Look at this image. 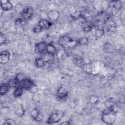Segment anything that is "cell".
Returning <instances> with one entry per match:
<instances>
[{"instance_id": "6da1fadb", "label": "cell", "mask_w": 125, "mask_h": 125, "mask_svg": "<svg viewBox=\"0 0 125 125\" xmlns=\"http://www.w3.org/2000/svg\"><path fill=\"white\" fill-rule=\"evenodd\" d=\"M58 44L64 49H73L78 45L77 40H74L68 35H63L60 37Z\"/></svg>"}, {"instance_id": "7a4b0ae2", "label": "cell", "mask_w": 125, "mask_h": 125, "mask_svg": "<svg viewBox=\"0 0 125 125\" xmlns=\"http://www.w3.org/2000/svg\"><path fill=\"white\" fill-rule=\"evenodd\" d=\"M116 112L114 110H111L108 109H105L102 113L101 120L106 125L113 124L116 118Z\"/></svg>"}, {"instance_id": "3957f363", "label": "cell", "mask_w": 125, "mask_h": 125, "mask_svg": "<svg viewBox=\"0 0 125 125\" xmlns=\"http://www.w3.org/2000/svg\"><path fill=\"white\" fill-rule=\"evenodd\" d=\"M65 112L62 110H56L51 112L46 121L48 124H53L59 122L64 117Z\"/></svg>"}, {"instance_id": "277c9868", "label": "cell", "mask_w": 125, "mask_h": 125, "mask_svg": "<svg viewBox=\"0 0 125 125\" xmlns=\"http://www.w3.org/2000/svg\"><path fill=\"white\" fill-rule=\"evenodd\" d=\"M21 18L25 20H28L32 18L34 15V9L30 6H24L23 10L20 14Z\"/></svg>"}, {"instance_id": "5b68a950", "label": "cell", "mask_w": 125, "mask_h": 125, "mask_svg": "<svg viewBox=\"0 0 125 125\" xmlns=\"http://www.w3.org/2000/svg\"><path fill=\"white\" fill-rule=\"evenodd\" d=\"M34 84H35V83L31 79L26 77L18 83V86H20L23 89L29 91Z\"/></svg>"}, {"instance_id": "8992f818", "label": "cell", "mask_w": 125, "mask_h": 125, "mask_svg": "<svg viewBox=\"0 0 125 125\" xmlns=\"http://www.w3.org/2000/svg\"><path fill=\"white\" fill-rule=\"evenodd\" d=\"M68 96L67 89L63 86H60L57 90L56 96L60 100H65Z\"/></svg>"}, {"instance_id": "52a82bcc", "label": "cell", "mask_w": 125, "mask_h": 125, "mask_svg": "<svg viewBox=\"0 0 125 125\" xmlns=\"http://www.w3.org/2000/svg\"><path fill=\"white\" fill-rule=\"evenodd\" d=\"M47 43L44 42H40L34 45V51L37 54H42L46 51Z\"/></svg>"}, {"instance_id": "ba28073f", "label": "cell", "mask_w": 125, "mask_h": 125, "mask_svg": "<svg viewBox=\"0 0 125 125\" xmlns=\"http://www.w3.org/2000/svg\"><path fill=\"white\" fill-rule=\"evenodd\" d=\"M10 58V53L7 50L2 51L0 53V63L1 64H6Z\"/></svg>"}, {"instance_id": "9c48e42d", "label": "cell", "mask_w": 125, "mask_h": 125, "mask_svg": "<svg viewBox=\"0 0 125 125\" xmlns=\"http://www.w3.org/2000/svg\"><path fill=\"white\" fill-rule=\"evenodd\" d=\"M72 61L74 64L77 66L81 68H83L86 65L84 59L80 56H74L73 57Z\"/></svg>"}, {"instance_id": "30bf717a", "label": "cell", "mask_w": 125, "mask_h": 125, "mask_svg": "<svg viewBox=\"0 0 125 125\" xmlns=\"http://www.w3.org/2000/svg\"><path fill=\"white\" fill-rule=\"evenodd\" d=\"M38 24L43 29H48L50 28L52 25V22L45 19H40L38 23Z\"/></svg>"}, {"instance_id": "8fae6325", "label": "cell", "mask_w": 125, "mask_h": 125, "mask_svg": "<svg viewBox=\"0 0 125 125\" xmlns=\"http://www.w3.org/2000/svg\"><path fill=\"white\" fill-rule=\"evenodd\" d=\"M13 5L8 0H0V8L4 11H8L12 10L13 8Z\"/></svg>"}, {"instance_id": "7c38bea8", "label": "cell", "mask_w": 125, "mask_h": 125, "mask_svg": "<svg viewBox=\"0 0 125 125\" xmlns=\"http://www.w3.org/2000/svg\"><path fill=\"white\" fill-rule=\"evenodd\" d=\"M82 11L77 8H72L69 11L70 16L75 20H78L82 16Z\"/></svg>"}, {"instance_id": "4fadbf2b", "label": "cell", "mask_w": 125, "mask_h": 125, "mask_svg": "<svg viewBox=\"0 0 125 125\" xmlns=\"http://www.w3.org/2000/svg\"><path fill=\"white\" fill-rule=\"evenodd\" d=\"M105 24L106 26V30L109 32H115L117 30V25L114 21L110 19L107 21Z\"/></svg>"}, {"instance_id": "5bb4252c", "label": "cell", "mask_w": 125, "mask_h": 125, "mask_svg": "<svg viewBox=\"0 0 125 125\" xmlns=\"http://www.w3.org/2000/svg\"><path fill=\"white\" fill-rule=\"evenodd\" d=\"M25 113V109L22 104H19L15 110V114L19 118L23 117Z\"/></svg>"}, {"instance_id": "9a60e30c", "label": "cell", "mask_w": 125, "mask_h": 125, "mask_svg": "<svg viewBox=\"0 0 125 125\" xmlns=\"http://www.w3.org/2000/svg\"><path fill=\"white\" fill-rule=\"evenodd\" d=\"M47 16L48 19L51 21H57L60 17L59 12L56 10H51L47 13Z\"/></svg>"}, {"instance_id": "2e32d148", "label": "cell", "mask_w": 125, "mask_h": 125, "mask_svg": "<svg viewBox=\"0 0 125 125\" xmlns=\"http://www.w3.org/2000/svg\"><path fill=\"white\" fill-rule=\"evenodd\" d=\"M42 58L46 64H49L54 62L56 58V55L45 52L42 56Z\"/></svg>"}, {"instance_id": "e0dca14e", "label": "cell", "mask_w": 125, "mask_h": 125, "mask_svg": "<svg viewBox=\"0 0 125 125\" xmlns=\"http://www.w3.org/2000/svg\"><path fill=\"white\" fill-rule=\"evenodd\" d=\"M45 52L56 55L57 52V50L55 45L52 43L50 42V43H47V46H46Z\"/></svg>"}, {"instance_id": "ac0fdd59", "label": "cell", "mask_w": 125, "mask_h": 125, "mask_svg": "<svg viewBox=\"0 0 125 125\" xmlns=\"http://www.w3.org/2000/svg\"><path fill=\"white\" fill-rule=\"evenodd\" d=\"M109 3L110 7L117 10L121 9L122 7V2L121 0H111L109 1Z\"/></svg>"}, {"instance_id": "d6986e66", "label": "cell", "mask_w": 125, "mask_h": 125, "mask_svg": "<svg viewBox=\"0 0 125 125\" xmlns=\"http://www.w3.org/2000/svg\"><path fill=\"white\" fill-rule=\"evenodd\" d=\"M46 63L42 57H37L35 60V65L37 68H42L44 67Z\"/></svg>"}, {"instance_id": "ffe728a7", "label": "cell", "mask_w": 125, "mask_h": 125, "mask_svg": "<svg viewBox=\"0 0 125 125\" xmlns=\"http://www.w3.org/2000/svg\"><path fill=\"white\" fill-rule=\"evenodd\" d=\"M104 105L106 109L115 111V104L111 99H108L107 100H106L104 103Z\"/></svg>"}, {"instance_id": "44dd1931", "label": "cell", "mask_w": 125, "mask_h": 125, "mask_svg": "<svg viewBox=\"0 0 125 125\" xmlns=\"http://www.w3.org/2000/svg\"><path fill=\"white\" fill-rule=\"evenodd\" d=\"M10 87L7 83H2L0 86V94L1 96L5 95L9 91Z\"/></svg>"}, {"instance_id": "7402d4cb", "label": "cell", "mask_w": 125, "mask_h": 125, "mask_svg": "<svg viewBox=\"0 0 125 125\" xmlns=\"http://www.w3.org/2000/svg\"><path fill=\"white\" fill-rule=\"evenodd\" d=\"M77 41L78 45L84 46L88 44L89 42V39L87 37H82L77 39Z\"/></svg>"}, {"instance_id": "603a6c76", "label": "cell", "mask_w": 125, "mask_h": 125, "mask_svg": "<svg viewBox=\"0 0 125 125\" xmlns=\"http://www.w3.org/2000/svg\"><path fill=\"white\" fill-rule=\"evenodd\" d=\"M94 28V25L92 23L85 22L82 25V30L85 32H91Z\"/></svg>"}, {"instance_id": "cb8c5ba5", "label": "cell", "mask_w": 125, "mask_h": 125, "mask_svg": "<svg viewBox=\"0 0 125 125\" xmlns=\"http://www.w3.org/2000/svg\"><path fill=\"white\" fill-rule=\"evenodd\" d=\"M23 89L20 86H17L16 87L13 92V96L16 98L21 97L23 92Z\"/></svg>"}, {"instance_id": "d4e9b609", "label": "cell", "mask_w": 125, "mask_h": 125, "mask_svg": "<svg viewBox=\"0 0 125 125\" xmlns=\"http://www.w3.org/2000/svg\"><path fill=\"white\" fill-rule=\"evenodd\" d=\"M105 33V31L103 28H98L95 30V36L96 39L101 38Z\"/></svg>"}, {"instance_id": "484cf974", "label": "cell", "mask_w": 125, "mask_h": 125, "mask_svg": "<svg viewBox=\"0 0 125 125\" xmlns=\"http://www.w3.org/2000/svg\"><path fill=\"white\" fill-rule=\"evenodd\" d=\"M56 55L59 60H62L67 56V54L65 50L61 49L59 51H57Z\"/></svg>"}, {"instance_id": "4316f807", "label": "cell", "mask_w": 125, "mask_h": 125, "mask_svg": "<svg viewBox=\"0 0 125 125\" xmlns=\"http://www.w3.org/2000/svg\"><path fill=\"white\" fill-rule=\"evenodd\" d=\"M7 83L8 84L10 88H15L18 86V83L15 78H13V79H10V80H8Z\"/></svg>"}, {"instance_id": "83f0119b", "label": "cell", "mask_w": 125, "mask_h": 125, "mask_svg": "<svg viewBox=\"0 0 125 125\" xmlns=\"http://www.w3.org/2000/svg\"><path fill=\"white\" fill-rule=\"evenodd\" d=\"M99 101V97L95 95H91L89 97V102L92 104H97Z\"/></svg>"}, {"instance_id": "f1b7e54d", "label": "cell", "mask_w": 125, "mask_h": 125, "mask_svg": "<svg viewBox=\"0 0 125 125\" xmlns=\"http://www.w3.org/2000/svg\"><path fill=\"white\" fill-rule=\"evenodd\" d=\"M41 112L40 111L39 109L37 108H34L30 111V116L31 118L34 120V119L38 116V115Z\"/></svg>"}, {"instance_id": "f546056e", "label": "cell", "mask_w": 125, "mask_h": 125, "mask_svg": "<svg viewBox=\"0 0 125 125\" xmlns=\"http://www.w3.org/2000/svg\"><path fill=\"white\" fill-rule=\"evenodd\" d=\"M26 77L22 73H18L15 78V79L16 80V81H17L18 83H19L20 82H21V81H22V80H23L24 78H25Z\"/></svg>"}, {"instance_id": "4dcf8cb0", "label": "cell", "mask_w": 125, "mask_h": 125, "mask_svg": "<svg viewBox=\"0 0 125 125\" xmlns=\"http://www.w3.org/2000/svg\"><path fill=\"white\" fill-rule=\"evenodd\" d=\"M16 124L15 121L11 118H8L5 120L4 122L1 124V125H15Z\"/></svg>"}, {"instance_id": "1f68e13d", "label": "cell", "mask_w": 125, "mask_h": 125, "mask_svg": "<svg viewBox=\"0 0 125 125\" xmlns=\"http://www.w3.org/2000/svg\"><path fill=\"white\" fill-rule=\"evenodd\" d=\"M6 41H7V38H6V36L2 32H0V45L5 44L6 43Z\"/></svg>"}, {"instance_id": "d6a6232c", "label": "cell", "mask_w": 125, "mask_h": 125, "mask_svg": "<svg viewBox=\"0 0 125 125\" xmlns=\"http://www.w3.org/2000/svg\"><path fill=\"white\" fill-rule=\"evenodd\" d=\"M43 30L37 24L35 26H34L33 28L32 31L35 33H39L42 32Z\"/></svg>"}, {"instance_id": "836d02e7", "label": "cell", "mask_w": 125, "mask_h": 125, "mask_svg": "<svg viewBox=\"0 0 125 125\" xmlns=\"http://www.w3.org/2000/svg\"><path fill=\"white\" fill-rule=\"evenodd\" d=\"M38 91V87L37 86V85L35 84H34L32 87L29 90V91L32 94H35L36 92H37V91Z\"/></svg>"}, {"instance_id": "e575fe53", "label": "cell", "mask_w": 125, "mask_h": 125, "mask_svg": "<svg viewBox=\"0 0 125 125\" xmlns=\"http://www.w3.org/2000/svg\"><path fill=\"white\" fill-rule=\"evenodd\" d=\"M104 50H105L106 51H109L112 50V46L109 43H106L104 44Z\"/></svg>"}, {"instance_id": "d590c367", "label": "cell", "mask_w": 125, "mask_h": 125, "mask_svg": "<svg viewBox=\"0 0 125 125\" xmlns=\"http://www.w3.org/2000/svg\"><path fill=\"white\" fill-rule=\"evenodd\" d=\"M42 120H43V115L41 112L38 115V116L34 119V121H35L37 122H41L42 121Z\"/></svg>"}, {"instance_id": "8d00e7d4", "label": "cell", "mask_w": 125, "mask_h": 125, "mask_svg": "<svg viewBox=\"0 0 125 125\" xmlns=\"http://www.w3.org/2000/svg\"><path fill=\"white\" fill-rule=\"evenodd\" d=\"M71 122L70 121H64V122H62V123H61V124H60V125H71Z\"/></svg>"}, {"instance_id": "74e56055", "label": "cell", "mask_w": 125, "mask_h": 125, "mask_svg": "<svg viewBox=\"0 0 125 125\" xmlns=\"http://www.w3.org/2000/svg\"><path fill=\"white\" fill-rule=\"evenodd\" d=\"M3 13H4V11L2 9H1L0 8V16L1 17H2V15H3Z\"/></svg>"}]
</instances>
